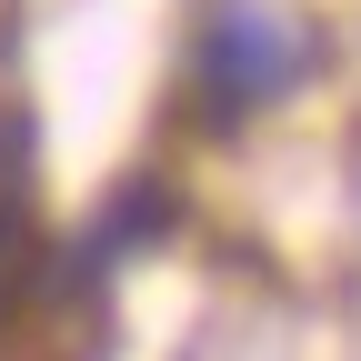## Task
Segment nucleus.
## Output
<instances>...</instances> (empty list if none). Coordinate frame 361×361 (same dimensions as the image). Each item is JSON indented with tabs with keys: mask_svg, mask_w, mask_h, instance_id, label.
Masks as SVG:
<instances>
[{
	"mask_svg": "<svg viewBox=\"0 0 361 361\" xmlns=\"http://www.w3.org/2000/svg\"><path fill=\"white\" fill-rule=\"evenodd\" d=\"M291 61H301V40L271 11H231L221 40H211V90H221V101H271V90L291 80Z\"/></svg>",
	"mask_w": 361,
	"mask_h": 361,
	"instance_id": "1",
	"label": "nucleus"
}]
</instances>
